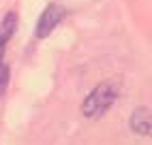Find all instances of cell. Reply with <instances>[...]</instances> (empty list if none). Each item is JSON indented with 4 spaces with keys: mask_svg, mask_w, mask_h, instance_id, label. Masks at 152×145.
Instances as JSON below:
<instances>
[{
    "mask_svg": "<svg viewBox=\"0 0 152 145\" xmlns=\"http://www.w3.org/2000/svg\"><path fill=\"white\" fill-rule=\"evenodd\" d=\"M120 94V81L118 79H107L103 83H99L90 94L86 96L84 105H82V113L88 120H96L114 105V100Z\"/></svg>",
    "mask_w": 152,
    "mask_h": 145,
    "instance_id": "6da1fadb",
    "label": "cell"
},
{
    "mask_svg": "<svg viewBox=\"0 0 152 145\" xmlns=\"http://www.w3.org/2000/svg\"><path fill=\"white\" fill-rule=\"evenodd\" d=\"M64 17V9L60 7V4H49L45 11H43V15H41V19H39V26H37V36L39 38H43V36H47L52 30L60 24V19Z\"/></svg>",
    "mask_w": 152,
    "mask_h": 145,
    "instance_id": "7a4b0ae2",
    "label": "cell"
},
{
    "mask_svg": "<svg viewBox=\"0 0 152 145\" xmlns=\"http://www.w3.org/2000/svg\"><path fill=\"white\" fill-rule=\"evenodd\" d=\"M150 122H152L150 111L146 107H139L133 115H131V128H133V132L141 134V137H148L150 134Z\"/></svg>",
    "mask_w": 152,
    "mask_h": 145,
    "instance_id": "3957f363",
    "label": "cell"
},
{
    "mask_svg": "<svg viewBox=\"0 0 152 145\" xmlns=\"http://www.w3.org/2000/svg\"><path fill=\"white\" fill-rule=\"evenodd\" d=\"M15 26H17V15L15 13H7L2 24H0V62H2V51H4L7 41L15 32Z\"/></svg>",
    "mask_w": 152,
    "mask_h": 145,
    "instance_id": "277c9868",
    "label": "cell"
}]
</instances>
